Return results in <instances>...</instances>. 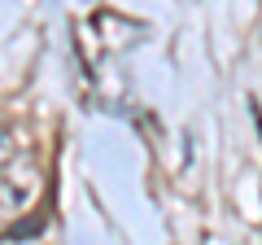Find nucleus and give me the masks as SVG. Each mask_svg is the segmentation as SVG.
I'll list each match as a JSON object with an SVG mask.
<instances>
[{
    "label": "nucleus",
    "mask_w": 262,
    "mask_h": 245,
    "mask_svg": "<svg viewBox=\"0 0 262 245\" xmlns=\"http://www.w3.org/2000/svg\"><path fill=\"white\" fill-rule=\"evenodd\" d=\"M35 197V167H0V223L18 219Z\"/></svg>",
    "instance_id": "f257e3e1"
},
{
    "label": "nucleus",
    "mask_w": 262,
    "mask_h": 245,
    "mask_svg": "<svg viewBox=\"0 0 262 245\" xmlns=\"http://www.w3.org/2000/svg\"><path fill=\"white\" fill-rule=\"evenodd\" d=\"M18 149H22V136H18V127L0 122V167H9V162L18 158Z\"/></svg>",
    "instance_id": "f03ea898"
}]
</instances>
